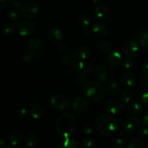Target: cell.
<instances>
[{"mask_svg":"<svg viewBox=\"0 0 148 148\" xmlns=\"http://www.w3.org/2000/svg\"><path fill=\"white\" fill-rule=\"evenodd\" d=\"M121 84L124 88H132L135 84V77L131 72H125L121 77Z\"/></svg>","mask_w":148,"mask_h":148,"instance_id":"obj_21","label":"cell"},{"mask_svg":"<svg viewBox=\"0 0 148 148\" xmlns=\"http://www.w3.org/2000/svg\"><path fill=\"white\" fill-rule=\"evenodd\" d=\"M82 130L87 135H90L93 132V127L90 122H85L82 124Z\"/></svg>","mask_w":148,"mask_h":148,"instance_id":"obj_35","label":"cell"},{"mask_svg":"<svg viewBox=\"0 0 148 148\" xmlns=\"http://www.w3.org/2000/svg\"><path fill=\"white\" fill-rule=\"evenodd\" d=\"M4 145H5V143H4V139L1 138L0 140V147L1 148H4Z\"/></svg>","mask_w":148,"mask_h":148,"instance_id":"obj_48","label":"cell"},{"mask_svg":"<svg viewBox=\"0 0 148 148\" xmlns=\"http://www.w3.org/2000/svg\"><path fill=\"white\" fill-rule=\"evenodd\" d=\"M47 37L51 41L55 43H62L64 38V36L62 30L56 28V27H51L48 30Z\"/></svg>","mask_w":148,"mask_h":148,"instance_id":"obj_16","label":"cell"},{"mask_svg":"<svg viewBox=\"0 0 148 148\" xmlns=\"http://www.w3.org/2000/svg\"><path fill=\"white\" fill-rule=\"evenodd\" d=\"M27 49L33 58H38L44 51V43L40 38H33L29 42Z\"/></svg>","mask_w":148,"mask_h":148,"instance_id":"obj_6","label":"cell"},{"mask_svg":"<svg viewBox=\"0 0 148 148\" xmlns=\"http://www.w3.org/2000/svg\"><path fill=\"white\" fill-rule=\"evenodd\" d=\"M118 125L116 119L108 114L100 116L95 122V128L97 132L105 137L115 134L118 129Z\"/></svg>","mask_w":148,"mask_h":148,"instance_id":"obj_2","label":"cell"},{"mask_svg":"<svg viewBox=\"0 0 148 148\" xmlns=\"http://www.w3.org/2000/svg\"><path fill=\"white\" fill-rule=\"evenodd\" d=\"M22 140H23V135H22L21 132L18 130L12 132L9 137V141H10V144L14 147L18 145L21 143Z\"/></svg>","mask_w":148,"mask_h":148,"instance_id":"obj_24","label":"cell"},{"mask_svg":"<svg viewBox=\"0 0 148 148\" xmlns=\"http://www.w3.org/2000/svg\"><path fill=\"white\" fill-rule=\"evenodd\" d=\"M140 126V121L137 117L129 116L123 122L122 132L124 134H130L137 130Z\"/></svg>","mask_w":148,"mask_h":148,"instance_id":"obj_7","label":"cell"},{"mask_svg":"<svg viewBox=\"0 0 148 148\" xmlns=\"http://www.w3.org/2000/svg\"><path fill=\"white\" fill-rule=\"evenodd\" d=\"M29 114L32 118L35 120H39L43 118L44 115V109L38 103L33 102L29 105Z\"/></svg>","mask_w":148,"mask_h":148,"instance_id":"obj_13","label":"cell"},{"mask_svg":"<svg viewBox=\"0 0 148 148\" xmlns=\"http://www.w3.org/2000/svg\"><path fill=\"white\" fill-rule=\"evenodd\" d=\"M20 12H21V15L23 17L28 20H33L38 15L39 7L36 2L29 1L23 4Z\"/></svg>","mask_w":148,"mask_h":148,"instance_id":"obj_5","label":"cell"},{"mask_svg":"<svg viewBox=\"0 0 148 148\" xmlns=\"http://www.w3.org/2000/svg\"><path fill=\"white\" fill-rule=\"evenodd\" d=\"M39 138L35 133H29L25 138V144L28 148H35L38 144Z\"/></svg>","mask_w":148,"mask_h":148,"instance_id":"obj_22","label":"cell"},{"mask_svg":"<svg viewBox=\"0 0 148 148\" xmlns=\"http://www.w3.org/2000/svg\"><path fill=\"white\" fill-rule=\"evenodd\" d=\"M121 101L124 103H130L133 98V94L131 91L130 90H124L121 93Z\"/></svg>","mask_w":148,"mask_h":148,"instance_id":"obj_33","label":"cell"},{"mask_svg":"<svg viewBox=\"0 0 148 148\" xmlns=\"http://www.w3.org/2000/svg\"><path fill=\"white\" fill-rule=\"evenodd\" d=\"M27 108H26L25 106H22L17 110L16 117H17L18 121H22V120H23L25 118V116H27Z\"/></svg>","mask_w":148,"mask_h":148,"instance_id":"obj_34","label":"cell"},{"mask_svg":"<svg viewBox=\"0 0 148 148\" xmlns=\"http://www.w3.org/2000/svg\"><path fill=\"white\" fill-rule=\"evenodd\" d=\"M143 75H144L148 79V62L145 65L144 67H143Z\"/></svg>","mask_w":148,"mask_h":148,"instance_id":"obj_46","label":"cell"},{"mask_svg":"<svg viewBox=\"0 0 148 148\" xmlns=\"http://www.w3.org/2000/svg\"><path fill=\"white\" fill-rule=\"evenodd\" d=\"M36 30V24L32 21H23L17 25V31L21 36L25 37L33 34Z\"/></svg>","mask_w":148,"mask_h":148,"instance_id":"obj_9","label":"cell"},{"mask_svg":"<svg viewBox=\"0 0 148 148\" xmlns=\"http://www.w3.org/2000/svg\"><path fill=\"white\" fill-rule=\"evenodd\" d=\"M12 4L14 6V7H20L22 5V2L20 0H12Z\"/></svg>","mask_w":148,"mask_h":148,"instance_id":"obj_45","label":"cell"},{"mask_svg":"<svg viewBox=\"0 0 148 148\" xmlns=\"http://www.w3.org/2000/svg\"><path fill=\"white\" fill-rule=\"evenodd\" d=\"M143 110V106L139 101H131L127 106V111L131 114H138Z\"/></svg>","mask_w":148,"mask_h":148,"instance_id":"obj_23","label":"cell"},{"mask_svg":"<svg viewBox=\"0 0 148 148\" xmlns=\"http://www.w3.org/2000/svg\"><path fill=\"white\" fill-rule=\"evenodd\" d=\"M91 33H92V30H90V29H88V28L85 29V30L82 31V35H83L84 36H85V37H88V36H89Z\"/></svg>","mask_w":148,"mask_h":148,"instance_id":"obj_47","label":"cell"},{"mask_svg":"<svg viewBox=\"0 0 148 148\" xmlns=\"http://www.w3.org/2000/svg\"><path fill=\"white\" fill-rule=\"evenodd\" d=\"M60 62L62 64L65 65V66H71L75 64V58L72 57L69 54H64L62 56L60 59Z\"/></svg>","mask_w":148,"mask_h":148,"instance_id":"obj_30","label":"cell"},{"mask_svg":"<svg viewBox=\"0 0 148 148\" xmlns=\"http://www.w3.org/2000/svg\"><path fill=\"white\" fill-rule=\"evenodd\" d=\"M81 146L84 148H95L96 147V143L91 137H85L82 140Z\"/></svg>","mask_w":148,"mask_h":148,"instance_id":"obj_31","label":"cell"},{"mask_svg":"<svg viewBox=\"0 0 148 148\" xmlns=\"http://www.w3.org/2000/svg\"><path fill=\"white\" fill-rule=\"evenodd\" d=\"M138 134L143 138H146V137H148V129L145 127H141L139 130Z\"/></svg>","mask_w":148,"mask_h":148,"instance_id":"obj_39","label":"cell"},{"mask_svg":"<svg viewBox=\"0 0 148 148\" xmlns=\"http://www.w3.org/2000/svg\"><path fill=\"white\" fill-rule=\"evenodd\" d=\"M142 122H143V125H145V127H148V113H146L143 116Z\"/></svg>","mask_w":148,"mask_h":148,"instance_id":"obj_44","label":"cell"},{"mask_svg":"<svg viewBox=\"0 0 148 148\" xmlns=\"http://www.w3.org/2000/svg\"><path fill=\"white\" fill-rule=\"evenodd\" d=\"M119 90V86L118 83L116 82H111V84L108 86V90L109 92L111 94H115L118 92Z\"/></svg>","mask_w":148,"mask_h":148,"instance_id":"obj_36","label":"cell"},{"mask_svg":"<svg viewBox=\"0 0 148 148\" xmlns=\"http://www.w3.org/2000/svg\"><path fill=\"white\" fill-rule=\"evenodd\" d=\"M121 52L127 57H133L139 52V45L135 40H129L121 47Z\"/></svg>","mask_w":148,"mask_h":148,"instance_id":"obj_8","label":"cell"},{"mask_svg":"<svg viewBox=\"0 0 148 148\" xmlns=\"http://www.w3.org/2000/svg\"><path fill=\"white\" fill-rule=\"evenodd\" d=\"M90 53L89 49L85 45H80L75 49L73 52V56L75 62L84 61L88 56Z\"/></svg>","mask_w":148,"mask_h":148,"instance_id":"obj_17","label":"cell"},{"mask_svg":"<svg viewBox=\"0 0 148 148\" xmlns=\"http://www.w3.org/2000/svg\"><path fill=\"white\" fill-rule=\"evenodd\" d=\"M94 13H95V17L98 20H101V21L106 20L110 16L109 8L106 5L103 4H98L95 7V10H94Z\"/></svg>","mask_w":148,"mask_h":148,"instance_id":"obj_18","label":"cell"},{"mask_svg":"<svg viewBox=\"0 0 148 148\" xmlns=\"http://www.w3.org/2000/svg\"><path fill=\"white\" fill-rule=\"evenodd\" d=\"M98 49L101 53H108L111 51V45L109 42L106 41V40H103V41L100 42V43L98 44Z\"/></svg>","mask_w":148,"mask_h":148,"instance_id":"obj_32","label":"cell"},{"mask_svg":"<svg viewBox=\"0 0 148 148\" xmlns=\"http://www.w3.org/2000/svg\"><path fill=\"white\" fill-rule=\"evenodd\" d=\"M123 64H124V68L127 70H130L133 68L134 66V62H133L132 59L130 57H127L125 60L123 62Z\"/></svg>","mask_w":148,"mask_h":148,"instance_id":"obj_37","label":"cell"},{"mask_svg":"<svg viewBox=\"0 0 148 148\" xmlns=\"http://www.w3.org/2000/svg\"><path fill=\"white\" fill-rule=\"evenodd\" d=\"M123 63L122 56L120 52L114 51H111L107 57V64L108 66L111 69H117Z\"/></svg>","mask_w":148,"mask_h":148,"instance_id":"obj_10","label":"cell"},{"mask_svg":"<svg viewBox=\"0 0 148 148\" xmlns=\"http://www.w3.org/2000/svg\"><path fill=\"white\" fill-rule=\"evenodd\" d=\"M79 147H80V145L78 144L77 142L72 140L70 137L64 138V140L59 145L60 148H79Z\"/></svg>","mask_w":148,"mask_h":148,"instance_id":"obj_25","label":"cell"},{"mask_svg":"<svg viewBox=\"0 0 148 148\" xmlns=\"http://www.w3.org/2000/svg\"><path fill=\"white\" fill-rule=\"evenodd\" d=\"M58 50H59V51L61 53H64L66 51V50H67V47H66V46L64 43H60L59 44V46H58Z\"/></svg>","mask_w":148,"mask_h":148,"instance_id":"obj_43","label":"cell"},{"mask_svg":"<svg viewBox=\"0 0 148 148\" xmlns=\"http://www.w3.org/2000/svg\"><path fill=\"white\" fill-rule=\"evenodd\" d=\"M93 73L95 78L102 83H106L109 80V73L106 68L102 65H97L94 68Z\"/></svg>","mask_w":148,"mask_h":148,"instance_id":"obj_15","label":"cell"},{"mask_svg":"<svg viewBox=\"0 0 148 148\" xmlns=\"http://www.w3.org/2000/svg\"><path fill=\"white\" fill-rule=\"evenodd\" d=\"M20 14H21V12L18 10L17 7H13L9 10L8 12H7V16H8L9 19L11 20H18L20 17Z\"/></svg>","mask_w":148,"mask_h":148,"instance_id":"obj_29","label":"cell"},{"mask_svg":"<svg viewBox=\"0 0 148 148\" xmlns=\"http://www.w3.org/2000/svg\"><path fill=\"white\" fill-rule=\"evenodd\" d=\"M92 35L96 37H103L107 33V27L104 24L101 23H95L91 27Z\"/></svg>","mask_w":148,"mask_h":148,"instance_id":"obj_20","label":"cell"},{"mask_svg":"<svg viewBox=\"0 0 148 148\" xmlns=\"http://www.w3.org/2000/svg\"><path fill=\"white\" fill-rule=\"evenodd\" d=\"M76 120L70 112H66L59 115L55 124L58 134L64 138L70 137L76 130Z\"/></svg>","mask_w":148,"mask_h":148,"instance_id":"obj_1","label":"cell"},{"mask_svg":"<svg viewBox=\"0 0 148 148\" xmlns=\"http://www.w3.org/2000/svg\"><path fill=\"white\" fill-rule=\"evenodd\" d=\"M105 109L108 113L111 114H118L122 111L123 104L118 100L113 99L108 101L105 104Z\"/></svg>","mask_w":148,"mask_h":148,"instance_id":"obj_14","label":"cell"},{"mask_svg":"<svg viewBox=\"0 0 148 148\" xmlns=\"http://www.w3.org/2000/svg\"><path fill=\"white\" fill-rule=\"evenodd\" d=\"M78 23L82 27H88L90 25V18L86 13H81L78 17Z\"/></svg>","mask_w":148,"mask_h":148,"instance_id":"obj_27","label":"cell"},{"mask_svg":"<svg viewBox=\"0 0 148 148\" xmlns=\"http://www.w3.org/2000/svg\"><path fill=\"white\" fill-rule=\"evenodd\" d=\"M72 108L77 114H84L88 109V103L85 98L78 96L72 103Z\"/></svg>","mask_w":148,"mask_h":148,"instance_id":"obj_12","label":"cell"},{"mask_svg":"<svg viewBox=\"0 0 148 148\" xmlns=\"http://www.w3.org/2000/svg\"><path fill=\"white\" fill-rule=\"evenodd\" d=\"M135 38L143 49H148V32L145 30H140L135 34Z\"/></svg>","mask_w":148,"mask_h":148,"instance_id":"obj_19","label":"cell"},{"mask_svg":"<svg viewBox=\"0 0 148 148\" xmlns=\"http://www.w3.org/2000/svg\"><path fill=\"white\" fill-rule=\"evenodd\" d=\"M142 102L145 106L148 108V90L143 93V96H142Z\"/></svg>","mask_w":148,"mask_h":148,"instance_id":"obj_41","label":"cell"},{"mask_svg":"<svg viewBox=\"0 0 148 148\" xmlns=\"http://www.w3.org/2000/svg\"><path fill=\"white\" fill-rule=\"evenodd\" d=\"M17 29V27H16V26L13 23H6L1 27V31L3 34L6 36H10V35L14 34Z\"/></svg>","mask_w":148,"mask_h":148,"instance_id":"obj_26","label":"cell"},{"mask_svg":"<svg viewBox=\"0 0 148 148\" xmlns=\"http://www.w3.org/2000/svg\"><path fill=\"white\" fill-rule=\"evenodd\" d=\"M32 57H33V56H32L31 54L28 52V53H26L23 55V56H22V60H23V62H25V63H30L32 60Z\"/></svg>","mask_w":148,"mask_h":148,"instance_id":"obj_40","label":"cell"},{"mask_svg":"<svg viewBox=\"0 0 148 148\" xmlns=\"http://www.w3.org/2000/svg\"><path fill=\"white\" fill-rule=\"evenodd\" d=\"M112 146L114 148H123L125 146V142L122 139H116L113 141Z\"/></svg>","mask_w":148,"mask_h":148,"instance_id":"obj_38","label":"cell"},{"mask_svg":"<svg viewBox=\"0 0 148 148\" xmlns=\"http://www.w3.org/2000/svg\"><path fill=\"white\" fill-rule=\"evenodd\" d=\"M75 70L80 77L86 78L91 75L92 68L90 64L87 62H85V60L79 61L76 62Z\"/></svg>","mask_w":148,"mask_h":148,"instance_id":"obj_11","label":"cell"},{"mask_svg":"<svg viewBox=\"0 0 148 148\" xmlns=\"http://www.w3.org/2000/svg\"><path fill=\"white\" fill-rule=\"evenodd\" d=\"M51 106L58 111H66L69 108V103L66 96L62 94H55L49 98Z\"/></svg>","mask_w":148,"mask_h":148,"instance_id":"obj_4","label":"cell"},{"mask_svg":"<svg viewBox=\"0 0 148 148\" xmlns=\"http://www.w3.org/2000/svg\"><path fill=\"white\" fill-rule=\"evenodd\" d=\"M145 144L143 140L140 139H134L131 140L127 145V148H145Z\"/></svg>","mask_w":148,"mask_h":148,"instance_id":"obj_28","label":"cell"},{"mask_svg":"<svg viewBox=\"0 0 148 148\" xmlns=\"http://www.w3.org/2000/svg\"><path fill=\"white\" fill-rule=\"evenodd\" d=\"M82 92L85 98L92 101H101L104 97L103 88L96 82H88L84 86Z\"/></svg>","mask_w":148,"mask_h":148,"instance_id":"obj_3","label":"cell"},{"mask_svg":"<svg viewBox=\"0 0 148 148\" xmlns=\"http://www.w3.org/2000/svg\"><path fill=\"white\" fill-rule=\"evenodd\" d=\"M11 2V0H0V7L1 10H4L9 6Z\"/></svg>","mask_w":148,"mask_h":148,"instance_id":"obj_42","label":"cell"},{"mask_svg":"<svg viewBox=\"0 0 148 148\" xmlns=\"http://www.w3.org/2000/svg\"><path fill=\"white\" fill-rule=\"evenodd\" d=\"M100 0H92V2L94 3V4H98L99 3Z\"/></svg>","mask_w":148,"mask_h":148,"instance_id":"obj_49","label":"cell"}]
</instances>
